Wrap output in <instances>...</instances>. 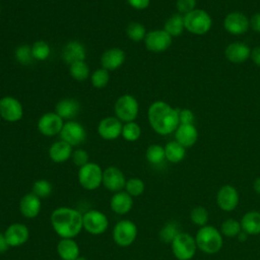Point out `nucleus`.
<instances>
[{
    "label": "nucleus",
    "instance_id": "ea45409f",
    "mask_svg": "<svg viewBox=\"0 0 260 260\" xmlns=\"http://www.w3.org/2000/svg\"><path fill=\"white\" fill-rule=\"evenodd\" d=\"M145 190L144 182L140 178H130L126 181L125 191L132 197H138Z\"/></svg>",
    "mask_w": 260,
    "mask_h": 260
},
{
    "label": "nucleus",
    "instance_id": "f8f14e48",
    "mask_svg": "<svg viewBox=\"0 0 260 260\" xmlns=\"http://www.w3.org/2000/svg\"><path fill=\"white\" fill-rule=\"evenodd\" d=\"M61 140L67 142L72 147L80 145L86 139V131L82 124L77 121L71 120L64 123L60 132Z\"/></svg>",
    "mask_w": 260,
    "mask_h": 260
},
{
    "label": "nucleus",
    "instance_id": "b1692460",
    "mask_svg": "<svg viewBox=\"0 0 260 260\" xmlns=\"http://www.w3.org/2000/svg\"><path fill=\"white\" fill-rule=\"evenodd\" d=\"M175 139L185 148L191 147L198 139V131L194 124H180L175 131Z\"/></svg>",
    "mask_w": 260,
    "mask_h": 260
},
{
    "label": "nucleus",
    "instance_id": "9d476101",
    "mask_svg": "<svg viewBox=\"0 0 260 260\" xmlns=\"http://www.w3.org/2000/svg\"><path fill=\"white\" fill-rule=\"evenodd\" d=\"M173 43V38L165 29H154L146 34L144 39L145 48L152 53L167 51Z\"/></svg>",
    "mask_w": 260,
    "mask_h": 260
},
{
    "label": "nucleus",
    "instance_id": "7ed1b4c3",
    "mask_svg": "<svg viewBox=\"0 0 260 260\" xmlns=\"http://www.w3.org/2000/svg\"><path fill=\"white\" fill-rule=\"evenodd\" d=\"M195 241L199 250L210 255L219 252L223 244L221 233L212 225L201 226L195 236Z\"/></svg>",
    "mask_w": 260,
    "mask_h": 260
},
{
    "label": "nucleus",
    "instance_id": "c9c22d12",
    "mask_svg": "<svg viewBox=\"0 0 260 260\" xmlns=\"http://www.w3.org/2000/svg\"><path fill=\"white\" fill-rule=\"evenodd\" d=\"M179 225L175 221H170L166 223L159 231V239L167 244H171L173 240L180 234Z\"/></svg>",
    "mask_w": 260,
    "mask_h": 260
},
{
    "label": "nucleus",
    "instance_id": "393cba45",
    "mask_svg": "<svg viewBox=\"0 0 260 260\" xmlns=\"http://www.w3.org/2000/svg\"><path fill=\"white\" fill-rule=\"evenodd\" d=\"M110 207L116 214H127L133 207V197L130 196L126 191L116 192L111 197Z\"/></svg>",
    "mask_w": 260,
    "mask_h": 260
},
{
    "label": "nucleus",
    "instance_id": "5701e85b",
    "mask_svg": "<svg viewBox=\"0 0 260 260\" xmlns=\"http://www.w3.org/2000/svg\"><path fill=\"white\" fill-rule=\"evenodd\" d=\"M80 112V104L73 98H66L59 101L55 107V113L63 120L71 121Z\"/></svg>",
    "mask_w": 260,
    "mask_h": 260
},
{
    "label": "nucleus",
    "instance_id": "423d86ee",
    "mask_svg": "<svg viewBox=\"0 0 260 260\" xmlns=\"http://www.w3.org/2000/svg\"><path fill=\"white\" fill-rule=\"evenodd\" d=\"M114 112L115 117H117L121 122H132L136 119L139 112L138 102L133 95L125 93L119 96L116 101Z\"/></svg>",
    "mask_w": 260,
    "mask_h": 260
},
{
    "label": "nucleus",
    "instance_id": "aec40b11",
    "mask_svg": "<svg viewBox=\"0 0 260 260\" xmlns=\"http://www.w3.org/2000/svg\"><path fill=\"white\" fill-rule=\"evenodd\" d=\"M61 56L63 61L70 65L78 61H84L86 58V50L84 45L79 41H70L63 47Z\"/></svg>",
    "mask_w": 260,
    "mask_h": 260
},
{
    "label": "nucleus",
    "instance_id": "412c9836",
    "mask_svg": "<svg viewBox=\"0 0 260 260\" xmlns=\"http://www.w3.org/2000/svg\"><path fill=\"white\" fill-rule=\"evenodd\" d=\"M126 54L121 48H111L103 53L101 64L108 71H114L124 64Z\"/></svg>",
    "mask_w": 260,
    "mask_h": 260
},
{
    "label": "nucleus",
    "instance_id": "37998d69",
    "mask_svg": "<svg viewBox=\"0 0 260 260\" xmlns=\"http://www.w3.org/2000/svg\"><path fill=\"white\" fill-rule=\"evenodd\" d=\"M71 158H72V161L75 166L81 168L82 166H84L88 162L89 157H88V153L84 149L78 148V149L73 150Z\"/></svg>",
    "mask_w": 260,
    "mask_h": 260
},
{
    "label": "nucleus",
    "instance_id": "4be33fe9",
    "mask_svg": "<svg viewBox=\"0 0 260 260\" xmlns=\"http://www.w3.org/2000/svg\"><path fill=\"white\" fill-rule=\"evenodd\" d=\"M41 198L31 192L24 194L19 201V211L26 218L37 217L41 212Z\"/></svg>",
    "mask_w": 260,
    "mask_h": 260
},
{
    "label": "nucleus",
    "instance_id": "e433bc0d",
    "mask_svg": "<svg viewBox=\"0 0 260 260\" xmlns=\"http://www.w3.org/2000/svg\"><path fill=\"white\" fill-rule=\"evenodd\" d=\"M241 232H242L241 222L234 218H228L221 223L220 233H221V235H223L228 238L238 237Z\"/></svg>",
    "mask_w": 260,
    "mask_h": 260
},
{
    "label": "nucleus",
    "instance_id": "dca6fc26",
    "mask_svg": "<svg viewBox=\"0 0 260 260\" xmlns=\"http://www.w3.org/2000/svg\"><path fill=\"white\" fill-rule=\"evenodd\" d=\"M4 236L9 247H19L28 241L29 230L22 222H14L6 228Z\"/></svg>",
    "mask_w": 260,
    "mask_h": 260
},
{
    "label": "nucleus",
    "instance_id": "603ef678",
    "mask_svg": "<svg viewBox=\"0 0 260 260\" xmlns=\"http://www.w3.org/2000/svg\"><path fill=\"white\" fill-rule=\"evenodd\" d=\"M75 260H87L85 257H83V256H79L77 259H75Z\"/></svg>",
    "mask_w": 260,
    "mask_h": 260
},
{
    "label": "nucleus",
    "instance_id": "2f4dec72",
    "mask_svg": "<svg viewBox=\"0 0 260 260\" xmlns=\"http://www.w3.org/2000/svg\"><path fill=\"white\" fill-rule=\"evenodd\" d=\"M69 73L73 79L83 81L89 77V67L84 61H78L69 65Z\"/></svg>",
    "mask_w": 260,
    "mask_h": 260
},
{
    "label": "nucleus",
    "instance_id": "f704fd0d",
    "mask_svg": "<svg viewBox=\"0 0 260 260\" xmlns=\"http://www.w3.org/2000/svg\"><path fill=\"white\" fill-rule=\"evenodd\" d=\"M31 54L34 60L45 61L49 58L51 54L50 45L45 41H37L31 46Z\"/></svg>",
    "mask_w": 260,
    "mask_h": 260
},
{
    "label": "nucleus",
    "instance_id": "6e6552de",
    "mask_svg": "<svg viewBox=\"0 0 260 260\" xmlns=\"http://www.w3.org/2000/svg\"><path fill=\"white\" fill-rule=\"evenodd\" d=\"M113 240L120 247L131 246L137 238V226L130 219L119 220L113 228Z\"/></svg>",
    "mask_w": 260,
    "mask_h": 260
},
{
    "label": "nucleus",
    "instance_id": "ddd939ff",
    "mask_svg": "<svg viewBox=\"0 0 260 260\" xmlns=\"http://www.w3.org/2000/svg\"><path fill=\"white\" fill-rule=\"evenodd\" d=\"M63 125V119L59 115H57L55 112H48L40 117L37 127L41 134L52 137L60 134Z\"/></svg>",
    "mask_w": 260,
    "mask_h": 260
},
{
    "label": "nucleus",
    "instance_id": "de8ad7c7",
    "mask_svg": "<svg viewBox=\"0 0 260 260\" xmlns=\"http://www.w3.org/2000/svg\"><path fill=\"white\" fill-rule=\"evenodd\" d=\"M250 27L256 32H260V12L253 14L250 18Z\"/></svg>",
    "mask_w": 260,
    "mask_h": 260
},
{
    "label": "nucleus",
    "instance_id": "cd10ccee",
    "mask_svg": "<svg viewBox=\"0 0 260 260\" xmlns=\"http://www.w3.org/2000/svg\"><path fill=\"white\" fill-rule=\"evenodd\" d=\"M242 231L247 235H259L260 234V212L259 211H248L241 219Z\"/></svg>",
    "mask_w": 260,
    "mask_h": 260
},
{
    "label": "nucleus",
    "instance_id": "a878e982",
    "mask_svg": "<svg viewBox=\"0 0 260 260\" xmlns=\"http://www.w3.org/2000/svg\"><path fill=\"white\" fill-rule=\"evenodd\" d=\"M73 149L70 144L63 140L54 142L49 148V157L56 164H62L71 158Z\"/></svg>",
    "mask_w": 260,
    "mask_h": 260
},
{
    "label": "nucleus",
    "instance_id": "bb28decb",
    "mask_svg": "<svg viewBox=\"0 0 260 260\" xmlns=\"http://www.w3.org/2000/svg\"><path fill=\"white\" fill-rule=\"evenodd\" d=\"M57 253L61 260H75L80 256V249L74 239H61L57 244Z\"/></svg>",
    "mask_w": 260,
    "mask_h": 260
},
{
    "label": "nucleus",
    "instance_id": "49530a36",
    "mask_svg": "<svg viewBox=\"0 0 260 260\" xmlns=\"http://www.w3.org/2000/svg\"><path fill=\"white\" fill-rule=\"evenodd\" d=\"M126 1L132 8L137 10L146 9L150 4V0H126Z\"/></svg>",
    "mask_w": 260,
    "mask_h": 260
},
{
    "label": "nucleus",
    "instance_id": "a18cd8bd",
    "mask_svg": "<svg viewBox=\"0 0 260 260\" xmlns=\"http://www.w3.org/2000/svg\"><path fill=\"white\" fill-rule=\"evenodd\" d=\"M195 116L190 109L179 110V121L180 124H194Z\"/></svg>",
    "mask_w": 260,
    "mask_h": 260
},
{
    "label": "nucleus",
    "instance_id": "0eeeda50",
    "mask_svg": "<svg viewBox=\"0 0 260 260\" xmlns=\"http://www.w3.org/2000/svg\"><path fill=\"white\" fill-rule=\"evenodd\" d=\"M171 247L178 260H191L197 249L195 238L187 233H180L171 243Z\"/></svg>",
    "mask_w": 260,
    "mask_h": 260
},
{
    "label": "nucleus",
    "instance_id": "58836bf2",
    "mask_svg": "<svg viewBox=\"0 0 260 260\" xmlns=\"http://www.w3.org/2000/svg\"><path fill=\"white\" fill-rule=\"evenodd\" d=\"M52 191H53V186L46 179L37 180L34 183L32 189H31V193H34L36 196H38L41 199L49 197L51 195Z\"/></svg>",
    "mask_w": 260,
    "mask_h": 260
},
{
    "label": "nucleus",
    "instance_id": "72a5a7b5",
    "mask_svg": "<svg viewBox=\"0 0 260 260\" xmlns=\"http://www.w3.org/2000/svg\"><path fill=\"white\" fill-rule=\"evenodd\" d=\"M121 136L126 141H129V142L136 141L141 136V128L135 121L127 122V123L123 124Z\"/></svg>",
    "mask_w": 260,
    "mask_h": 260
},
{
    "label": "nucleus",
    "instance_id": "79ce46f5",
    "mask_svg": "<svg viewBox=\"0 0 260 260\" xmlns=\"http://www.w3.org/2000/svg\"><path fill=\"white\" fill-rule=\"evenodd\" d=\"M208 211L205 207L203 206H196L191 210L190 213V218L193 223L199 226H204L206 225L208 221Z\"/></svg>",
    "mask_w": 260,
    "mask_h": 260
},
{
    "label": "nucleus",
    "instance_id": "c03bdc74",
    "mask_svg": "<svg viewBox=\"0 0 260 260\" xmlns=\"http://www.w3.org/2000/svg\"><path fill=\"white\" fill-rule=\"evenodd\" d=\"M195 7H196V0H177L176 1V8L178 10V13L183 15L194 10Z\"/></svg>",
    "mask_w": 260,
    "mask_h": 260
},
{
    "label": "nucleus",
    "instance_id": "7c9ffc66",
    "mask_svg": "<svg viewBox=\"0 0 260 260\" xmlns=\"http://www.w3.org/2000/svg\"><path fill=\"white\" fill-rule=\"evenodd\" d=\"M147 161L151 165H159L166 159L165 147L159 144H151L147 147L145 152Z\"/></svg>",
    "mask_w": 260,
    "mask_h": 260
},
{
    "label": "nucleus",
    "instance_id": "f257e3e1",
    "mask_svg": "<svg viewBox=\"0 0 260 260\" xmlns=\"http://www.w3.org/2000/svg\"><path fill=\"white\" fill-rule=\"evenodd\" d=\"M149 125L159 135H169L180 125L179 109H175L164 101L153 102L147 111Z\"/></svg>",
    "mask_w": 260,
    "mask_h": 260
},
{
    "label": "nucleus",
    "instance_id": "864d4df0",
    "mask_svg": "<svg viewBox=\"0 0 260 260\" xmlns=\"http://www.w3.org/2000/svg\"><path fill=\"white\" fill-rule=\"evenodd\" d=\"M1 10H2V8H1V5H0V14H1Z\"/></svg>",
    "mask_w": 260,
    "mask_h": 260
},
{
    "label": "nucleus",
    "instance_id": "1a4fd4ad",
    "mask_svg": "<svg viewBox=\"0 0 260 260\" xmlns=\"http://www.w3.org/2000/svg\"><path fill=\"white\" fill-rule=\"evenodd\" d=\"M83 229L90 235H102L109 228V219L107 215L98 210L89 209L82 214Z\"/></svg>",
    "mask_w": 260,
    "mask_h": 260
},
{
    "label": "nucleus",
    "instance_id": "473e14b6",
    "mask_svg": "<svg viewBox=\"0 0 260 260\" xmlns=\"http://www.w3.org/2000/svg\"><path fill=\"white\" fill-rule=\"evenodd\" d=\"M126 34L128 38L133 42H141L144 41L146 36V29L145 26L137 21H132L128 23L126 27Z\"/></svg>",
    "mask_w": 260,
    "mask_h": 260
},
{
    "label": "nucleus",
    "instance_id": "c756f323",
    "mask_svg": "<svg viewBox=\"0 0 260 260\" xmlns=\"http://www.w3.org/2000/svg\"><path fill=\"white\" fill-rule=\"evenodd\" d=\"M164 29L173 38V37H179L182 35V32L185 29V24H184V15L180 13L173 14L170 16L165 24H164Z\"/></svg>",
    "mask_w": 260,
    "mask_h": 260
},
{
    "label": "nucleus",
    "instance_id": "4468645a",
    "mask_svg": "<svg viewBox=\"0 0 260 260\" xmlns=\"http://www.w3.org/2000/svg\"><path fill=\"white\" fill-rule=\"evenodd\" d=\"M223 28L234 36L244 35L250 28V19L240 11H232L223 19Z\"/></svg>",
    "mask_w": 260,
    "mask_h": 260
},
{
    "label": "nucleus",
    "instance_id": "09e8293b",
    "mask_svg": "<svg viewBox=\"0 0 260 260\" xmlns=\"http://www.w3.org/2000/svg\"><path fill=\"white\" fill-rule=\"evenodd\" d=\"M251 60L253 61V63L260 67V46L255 47L251 50V56H250Z\"/></svg>",
    "mask_w": 260,
    "mask_h": 260
},
{
    "label": "nucleus",
    "instance_id": "2eb2a0df",
    "mask_svg": "<svg viewBox=\"0 0 260 260\" xmlns=\"http://www.w3.org/2000/svg\"><path fill=\"white\" fill-rule=\"evenodd\" d=\"M126 181L124 173L117 167H108L103 172V186L111 192L116 193L125 189Z\"/></svg>",
    "mask_w": 260,
    "mask_h": 260
},
{
    "label": "nucleus",
    "instance_id": "3c124183",
    "mask_svg": "<svg viewBox=\"0 0 260 260\" xmlns=\"http://www.w3.org/2000/svg\"><path fill=\"white\" fill-rule=\"evenodd\" d=\"M253 188H254V191L260 195V177L257 178L254 183H253Z\"/></svg>",
    "mask_w": 260,
    "mask_h": 260
},
{
    "label": "nucleus",
    "instance_id": "f3484780",
    "mask_svg": "<svg viewBox=\"0 0 260 260\" xmlns=\"http://www.w3.org/2000/svg\"><path fill=\"white\" fill-rule=\"evenodd\" d=\"M123 124L117 117H106L98 125V133L105 140H115L122 133Z\"/></svg>",
    "mask_w": 260,
    "mask_h": 260
},
{
    "label": "nucleus",
    "instance_id": "39448f33",
    "mask_svg": "<svg viewBox=\"0 0 260 260\" xmlns=\"http://www.w3.org/2000/svg\"><path fill=\"white\" fill-rule=\"evenodd\" d=\"M103 172L100 165L88 161L78 170L77 178L80 186L87 191L96 190L103 185Z\"/></svg>",
    "mask_w": 260,
    "mask_h": 260
},
{
    "label": "nucleus",
    "instance_id": "a211bd4d",
    "mask_svg": "<svg viewBox=\"0 0 260 260\" xmlns=\"http://www.w3.org/2000/svg\"><path fill=\"white\" fill-rule=\"evenodd\" d=\"M216 203L223 211H232L239 204V193L232 185L222 186L216 195Z\"/></svg>",
    "mask_w": 260,
    "mask_h": 260
},
{
    "label": "nucleus",
    "instance_id": "8fccbe9b",
    "mask_svg": "<svg viewBox=\"0 0 260 260\" xmlns=\"http://www.w3.org/2000/svg\"><path fill=\"white\" fill-rule=\"evenodd\" d=\"M9 248V245L6 241V238L4 236V234L0 233V253H4L7 251V249Z\"/></svg>",
    "mask_w": 260,
    "mask_h": 260
},
{
    "label": "nucleus",
    "instance_id": "f03ea898",
    "mask_svg": "<svg viewBox=\"0 0 260 260\" xmlns=\"http://www.w3.org/2000/svg\"><path fill=\"white\" fill-rule=\"evenodd\" d=\"M50 220L54 232L61 239H74L83 229L82 214L77 209L68 206L56 208Z\"/></svg>",
    "mask_w": 260,
    "mask_h": 260
},
{
    "label": "nucleus",
    "instance_id": "20e7f679",
    "mask_svg": "<svg viewBox=\"0 0 260 260\" xmlns=\"http://www.w3.org/2000/svg\"><path fill=\"white\" fill-rule=\"evenodd\" d=\"M185 29L197 36L207 34L212 26V18L209 13L203 9H197L184 14Z\"/></svg>",
    "mask_w": 260,
    "mask_h": 260
},
{
    "label": "nucleus",
    "instance_id": "c85d7f7f",
    "mask_svg": "<svg viewBox=\"0 0 260 260\" xmlns=\"http://www.w3.org/2000/svg\"><path fill=\"white\" fill-rule=\"evenodd\" d=\"M166 159L173 164H178L184 159L186 155V148L176 140L170 141L165 145Z\"/></svg>",
    "mask_w": 260,
    "mask_h": 260
},
{
    "label": "nucleus",
    "instance_id": "a19ab883",
    "mask_svg": "<svg viewBox=\"0 0 260 260\" xmlns=\"http://www.w3.org/2000/svg\"><path fill=\"white\" fill-rule=\"evenodd\" d=\"M14 56L16 61L22 65H28L34 60V57L31 54V47H29L28 45L18 46L15 50Z\"/></svg>",
    "mask_w": 260,
    "mask_h": 260
},
{
    "label": "nucleus",
    "instance_id": "9b49d317",
    "mask_svg": "<svg viewBox=\"0 0 260 260\" xmlns=\"http://www.w3.org/2000/svg\"><path fill=\"white\" fill-rule=\"evenodd\" d=\"M23 108L21 103L10 95L0 99V117L9 123H15L22 119Z\"/></svg>",
    "mask_w": 260,
    "mask_h": 260
},
{
    "label": "nucleus",
    "instance_id": "6ab92c4d",
    "mask_svg": "<svg viewBox=\"0 0 260 260\" xmlns=\"http://www.w3.org/2000/svg\"><path fill=\"white\" fill-rule=\"evenodd\" d=\"M224 56L231 63L242 64L250 58L251 49L243 42H233L225 47Z\"/></svg>",
    "mask_w": 260,
    "mask_h": 260
},
{
    "label": "nucleus",
    "instance_id": "4c0bfd02",
    "mask_svg": "<svg viewBox=\"0 0 260 260\" xmlns=\"http://www.w3.org/2000/svg\"><path fill=\"white\" fill-rule=\"evenodd\" d=\"M110 71L105 68H99L90 75V82L95 88H104L110 81Z\"/></svg>",
    "mask_w": 260,
    "mask_h": 260
}]
</instances>
